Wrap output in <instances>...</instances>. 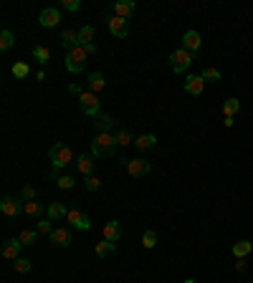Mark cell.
I'll return each instance as SVG.
<instances>
[{"label": "cell", "instance_id": "b9f144b4", "mask_svg": "<svg viewBox=\"0 0 253 283\" xmlns=\"http://www.w3.org/2000/svg\"><path fill=\"white\" fill-rule=\"evenodd\" d=\"M69 91H71L74 96H81V94H84V89H81L79 83H71V86H69Z\"/></svg>", "mask_w": 253, "mask_h": 283}, {"label": "cell", "instance_id": "4fadbf2b", "mask_svg": "<svg viewBox=\"0 0 253 283\" xmlns=\"http://www.w3.org/2000/svg\"><path fill=\"white\" fill-rule=\"evenodd\" d=\"M94 164H96V157L94 155H79L76 157V169L81 172L84 177H89L94 172Z\"/></svg>", "mask_w": 253, "mask_h": 283}, {"label": "cell", "instance_id": "d4e9b609", "mask_svg": "<svg viewBox=\"0 0 253 283\" xmlns=\"http://www.w3.org/2000/svg\"><path fill=\"white\" fill-rule=\"evenodd\" d=\"M104 86H107V81H104L101 74H91V76H89V91H91V94L99 96V94L104 91Z\"/></svg>", "mask_w": 253, "mask_h": 283}, {"label": "cell", "instance_id": "9c48e42d", "mask_svg": "<svg viewBox=\"0 0 253 283\" xmlns=\"http://www.w3.org/2000/svg\"><path fill=\"white\" fill-rule=\"evenodd\" d=\"M150 169H152V164L147 160H126V172L132 177H144V175H150Z\"/></svg>", "mask_w": 253, "mask_h": 283}, {"label": "cell", "instance_id": "9a60e30c", "mask_svg": "<svg viewBox=\"0 0 253 283\" xmlns=\"http://www.w3.org/2000/svg\"><path fill=\"white\" fill-rule=\"evenodd\" d=\"M112 10H114V15H117V18L129 20V18L134 15V3H132V0H119V3H114V5H112Z\"/></svg>", "mask_w": 253, "mask_h": 283}, {"label": "cell", "instance_id": "d6986e66", "mask_svg": "<svg viewBox=\"0 0 253 283\" xmlns=\"http://www.w3.org/2000/svg\"><path fill=\"white\" fill-rule=\"evenodd\" d=\"M94 36H96V31H94V26H81L79 28V46H91L94 43Z\"/></svg>", "mask_w": 253, "mask_h": 283}, {"label": "cell", "instance_id": "836d02e7", "mask_svg": "<svg viewBox=\"0 0 253 283\" xmlns=\"http://www.w3.org/2000/svg\"><path fill=\"white\" fill-rule=\"evenodd\" d=\"M56 185H58V190H71L76 185V177H71V175H56Z\"/></svg>", "mask_w": 253, "mask_h": 283}, {"label": "cell", "instance_id": "f35d334b", "mask_svg": "<svg viewBox=\"0 0 253 283\" xmlns=\"http://www.w3.org/2000/svg\"><path fill=\"white\" fill-rule=\"evenodd\" d=\"M20 200L28 202V200H36V187L31 185H23V190H20Z\"/></svg>", "mask_w": 253, "mask_h": 283}, {"label": "cell", "instance_id": "f546056e", "mask_svg": "<svg viewBox=\"0 0 253 283\" xmlns=\"http://www.w3.org/2000/svg\"><path fill=\"white\" fill-rule=\"evenodd\" d=\"M142 245H144L147 250L157 248V233H155V230H144V235H142Z\"/></svg>", "mask_w": 253, "mask_h": 283}, {"label": "cell", "instance_id": "5bb4252c", "mask_svg": "<svg viewBox=\"0 0 253 283\" xmlns=\"http://www.w3.org/2000/svg\"><path fill=\"white\" fill-rule=\"evenodd\" d=\"M20 248H23V243H20L18 238H10V241H5V245H3V258L5 260H18Z\"/></svg>", "mask_w": 253, "mask_h": 283}, {"label": "cell", "instance_id": "8fae6325", "mask_svg": "<svg viewBox=\"0 0 253 283\" xmlns=\"http://www.w3.org/2000/svg\"><path fill=\"white\" fill-rule=\"evenodd\" d=\"M200 46H203V38H200V33H198V31H187V33L182 36V48H185V51H190L193 56L200 51Z\"/></svg>", "mask_w": 253, "mask_h": 283}, {"label": "cell", "instance_id": "2e32d148", "mask_svg": "<svg viewBox=\"0 0 253 283\" xmlns=\"http://www.w3.org/2000/svg\"><path fill=\"white\" fill-rule=\"evenodd\" d=\"M91 126L96 129V134H101V132H112V129H114V119H112L109 114H96V117L91 119Z\"/></svg>", "mask_w": 253, "mask_h": 283}, {"label": "cell", "instance_id": "3957f363", "mask_svg": "<svg viewBox=\"0 0 253 283\" xmlns=\"http://www.w3.org/2000/svg\"><path fill=\"white\" fill-rule=\"evenodd\" d=\"M89 56H91V53L84 48V46L71 48L69 56H66V69H69L71 74H81L84 69H86V58H89Z\"/></svg>", "mask_w": 253, "mask_h": 283}, {"label": "cell", "instance_id": "5b68a950", "mask_svg": "<svg viewBox=\"0 0 253 283\" xmlns=\"http://www.w3.org/2000/svg\"><path fill=\"white\" fill-rule=\"evenodd\" d=\"M79 104H81V112L86 114V117H96V114H101L99 112V106H101V101H99V96L96 94H91V91H84L81 96H79Z\"/></svg>", "mask_w": 253, "mask_h": 283}, {"label": "cell", "instance_id": "74e56055", "mask_svg": "<svg viewBox=\"0 0 253 283\" xmlns=\"http://www.w3.org/2000/svg\"><path fill=\"white\" fill-rule=\"evenodd\" d=\"M58 8H61V10H71V13H76V10H81V0H61Z\"/></svg>", "mask_w": 253, "mask_h": 283}, {"label": "cell", "instance_id": "ffe728a7", "mask_svg": "<svg viewBox=\"0 0 253 283\" xmlns=\"http://www.w3.org/2000/svg\"><path fill=\"white\" fill-rule=\"evenodd\" d=\"M46 215H48V220H61V217L69 215V210H66V205H63V202H51L48 210H46Z\"/></svg>", "mask_w": 253, "mask_h": 283}, {"label": "cell", "instance_id": "603a6c76", "mask_svg": "<svg viewBox=\"0 0 253 283\" xmlns=\"http://www.w3.org/2000/svg\"><path fill=\"white\" fill-rule=\"evenodd\" d=\"M134 144H137V149H142V152L155 149V147H157V137H155V134H142V137L134 139Z\"/></svg>", "mask_w": 253, "mask_h": 283}, {"label": "cell", "instance_id": "60d3db41", "mask_svg": "<svg viewBox=\"0 0 253 283\" xmlns=\"http://www.w3.org/2000/svg\"><path fill=\"white\" fill-rule=\"evenodd\" d=\"M246 266H248V263H246V258H236V271H238V273H243Z\"/></svg>", "mask_w": 253, "mask_h": 283}, {"label": "cell", "instance_id": "7c38bea8", "mask_svg": "<svg viewBox=\"0 0 253 283\" xmlns=\"http://www.w3.org/2000/svg\"><path fill=\"white\" fill-rule=\"evenodd\" d=\"M0 212L5 217H15V215L23 212V205H20V200H15V198H3L0 200Z\"/></svg>", "mask_w": 253, "mask_h": 283}, {"label": "cell", "instance_id": "e0dca14e", "mask_svg": "<svg viewBox=\"0 0 253 283\" xmlns=\"http://www.w3.org/2000/svg\"><path fill=\"white\" fill-rule=\"evenodd\" d=\"M101 235H104V241H112V243H119V238H122V225H119V220H109L107 225H104Z\"/></svg>", "mask_w": 253, "mask_h": 283}, {"label": "cell", "instance_id": "484cf974", "mask_svg": "<svg viewBox=\"0 0 253 283\" xmlns=\"http://www.w3.org/2000/svg\"><path fill=\"white\" fill-rule=\"evenodd\" d=\"M23 212L31 215V217H41L43 215V205H41L38 200H28V202H23Z\"/></svg>", "mask_w": 253, "mask_h": 283}, {"label": "cell", "instance_id": "d590c367", "mask_svg": "<svg viewBox=\"0 0 253 283\" xmlns=\"http://www.w3.org/2000/svg\"><path fill=\"white\" fill-rule=\"evenodd\" d=\"M200 76L205 79V83H208V81H220V71H218L215 66H205Z\"/></svg>", "mask_w": 253, "mask_h": 283}, {"label": "cell", "instance_id": "44dd1931", "mask_svg": "<svg viewBox=\"0 0 253 283\" xmlns=\"http://www.w3.org/2000/svg\"><path fill=\"white\" fill-rule=\"evenodd\" d=\"M61 46H66L69 51L76 48V46H79V31H71V28L63 31V33H61Z\"/></svg>", "mask_w": 253, "mask_h": 283}, {"label": "cell", "instance_id": "52a82bcc", "mask_svg": "<svg viewBox=\"0 0 253 283\" xmlns=\"http://www.w3.org/2000/svg\"><path fill=\"white\" fill-rule=\"evenodd\" d=\"M38 23L43 28H56L61 23V10L58 8H43L38 15Z\"/></svg>", "mask_w": 253, "mask_h": 283}, {"label": "cell", "instance_id": "cb8c5ba5", "mask_svg": "<svg viewBox=\"0 0 253 283\" xmlns=\"http://www.w3.org/2000/svg\"><path fill=\"white\" fill-rule=\"evenodd\" d=\"M253 253V243L251 241H238V243H233V255L236 258H248Z\"/></svg>", "mask_w": 253, "mask_h": 283}, {"label": "cell", "instance_id": "d6a6232c", "mask_svg": "<svg viewBox=\"0 0 253 283\" xmlns=\"http://www.w3.org/2000/svg\"><path fill=\"white\" fill-rule=\"evenodd\" d=\"M13 43H15V38H13L10 31H3V33H0V51H3V53L13 48Z\"/></svg>", "mask_w": 253, "mask_h": 283}, {"label": "cell", "instance_id": "7a4b0ae2", "mask_svg": "<svg viewBox=\"0 0 253 283\" xmlns=\"http://www.w3.org/2000/svg\"><path fill=\"white\" fill-rule=\"evenodd\" d=\"M48 160L53 164V169H63V167H69L74 162V152L69 144H63V142H56L51 149H48Z\"/></svg>", "mask_w": 253, "mask_h": 283}, {"label": "cell", "instance_id": "7402d4cb", "mask_svg": "<svg viewBox=\"0 0 253 283\" xmlns=\"http://www.w3.org/2000/svg\"><path fill=\"white\" fill-rule=\"evenodd\" d=\"M94 250H96L99 258H107V255L117 253V243H112V241H99V243L94 245Z\"/></svg>", "mask_w": 253, "mask_h": 283}, {"label": "cell", "instance_id": "4316f807", "mask_svg": "<svg viewBox=\"0 0 253 283\" xmlns=\"http://www.w3.org/2000/svg\"><path fill=\"white\" fill-rule=\"evenodd\" d=\"M238 112H241V101H238V99H228V101L223 104V114H225V117H233V119H236Z\"/></svg>", "mask_w": 253, "mask_h": 283}, {"label": "cell", "instance_id": "ac0fdd59", "mask_svg": "<svg viewBox=\"0 0 253 283\" xmlns=\"http://www.w3.org/2000/svg\"><path fill=\"white\" fill-rule=\"evenodd\" d=\"M185 91L187 94H193V96H200L205 91V79L203 76H187L185 81Z\"/></svg>", "mask_w": 253, "mask_h": 283}, {"label": "cell", "instance_id": "4dcf8cb0", "mask_svg": "<svg viewBox=\"0 0 253 283\" xmlns=\"http://www.w3.org/2000/svg\"><path fill=\"white\" fill-rule=\"evenodd\" d=\"M114 137H117V144H119V147H129V144H134L132 132H126V129H119V132H117Z\"/></svg>", "mask_w": 253, "mask_h": 283}, {"label": "cell", "instance_id": "ee69618b", "mask_svg": "<svg viewBox=\"0 0 253 283\" xmlns=\"http://www.w3.org/2000/svg\"><path fill=\"white\" fill-rule=\"evenodd\" d=\"M182 283H198V281H195V278H185Z\"/></svg>", "mask_w": 253, "mask_h": 283}, {"label": "cell", "instance_id": "ba28073f", "mask_svg": "<svg viewBox=\"0 0 253 283\" xmlns=\"http://www.w3.org/2000/svg\"><path fill=\"white\" fill-rule=\"evenodd\" d=\"M66 220H69V225H71V228H76V230H89V228H91L89 215H84L81 210H69Z\"/></svg>", "mask_w": 253, "mask_h": 283}, {"label": "cell", "instance_id": "ab89813d", "mask_svg": "<svg viewBox=\"0 0 253 283\" xmlns=\"http://www.w3.org/2000/svg\"><path fill=\"white\" fill-rule=\"evenodd\" d=\"M84 182H86V190H89V192H96V190L101 187V180H99V177H94V175H89Z\"/></svg>", "mask_w": 253, "mask_h": 283}, {"label": "cell", "instance_id": "6da1fadb", "mask_svg": "<svg viewBox=\"0 0 253 283\" xmlns=\"http://www.w3.org/2000/svg\"><path fill=\"white\" fill-rule=\"evenodd\" d=\"M114 149H117V137L112 132H101V134L94 137L89 155H94V157H114Z\"/></svg>", "mask_w": 253, "mask_h": 283}, {"label": "cell", "instance_id": "1f68e13d", "mask_svg": "<svg viewBox=\"0 0 253 283\" xmlns=\"http://www.w3.org/2000/svg\"><path fill=\"white\" fill-rule=\"evenodd\" d=\"M13 76L15 79H26L28 74H31V66H28V63H23V61H18V63H13Z\"/></svg>", "mask_w": 253, "mask_h": 283}, {"label": "cell", "instance_id": "8992f818", "mask_svg": "<svg viewBox=\"0 0 253 283\" xmlns=\"http://www.w3.org/2000/svg\"><path fill=\"white\" fill-rule=\"evenodd\" d=\"M48 238H51V243H53L56 248H69L71 241H74L71 228H53V233H51Z\"/></svg>", "mask_w": 253, "mask_h": 283}, {"label": "cell", "instance_id": "83f0119b", "mask_svg": "<svg viewBox=\"0 0 253 283\" xmlns=\"http://www.w3.org/2000/svg\"><path fill=\"white\" fill-rule=\"evenodd\" d=\"M33 58H36L38 63H43V66H46V63L51 61V48H46V46H36V48H33Z\"/></svg>", "mask_w": 253, "mask_h": 283}, {"label": "cell", "instance_id": "8d00e7d4", "mask_svg": "<svg viewBox=\"0 0 253 283\" xmlns=\"http://www.w3.org/2000/svg\"><path fill=\"white\" fill-rule=\"evenodd\" d=\"M51 223H53V220H48V217H41V220H38V225H36L38 235H51V233H53Z\"/></svg>", "mask_w": 253, "mask_h": 283}, {"label": "cell", "instance_id": "30bf717a", "mask_svg": "<svg viewBox=\"0 0 253 283\" xmlns=\"http://www.w3.org/2000/svg\"><path fill=\"white\" fill-rule=\"evenodd\" d=\"M107 26H109V33L117 36V38H126V36H129V23H126L124 18L112 15V18L107 20Z\"/></svg>", "mask_w": 253, "mask_h": 283}, {"label": "cell", "instance_id": "e575fe53", "mask_svg": "<svg viewBox=\"0 0 253 283\" xmlns=\"http://www.w3.org/2000/svg\"><path fill=\"white\" fill-rule=\"evenodd\" d=\"M36 238H38V230H23V233L18 235V241L23 243V245H33Z\"/></svg>", "mask_w": 253, "mask_h": 283}, {"label": "cell", "instance_id": "277c9868", "mask_svg": "<svg viewBox=\"0 0 253 283\" xmlns=\"http://www.w3.org/2000/svg\"><path fill=\"white\" fill-rule=\"evenodd\" d=\"M190 63H193V53H190V51L177 48V51L170 53V69H172L175 74H185V71L190 69Z\"/></svg>", "mask_w": 253, "mask_h": 283}, {"label": "cell", "instance_id": "7bdbcfd3", "mask_svg": "<svg viewBox=\"0 0 253 283\" xmlns=\"http://www.w3.org/2000/svg\"><path fill=\"white\" fill-rule=\"evenodd\" d=\"M233 121H236L233 117H225V119H223V124H225V126H233Z\"/></svg>", "mask_w": 253, "mask_h": 283}, {"label": "cell", "instance_id": "f1b7e54d", "mask_svg": "<svg viewBox=\"0 0 253 283\" xmlns=\"http://www.w3.org/2000/svg\"><path fill=\"white\" fill-rule=\"evenodd\" d=\"M13 271H15V273H20V276H26V273L31 271V260L20 255L18 260H13Z\"/></svg>", "mask_w": 253, "mask_h": 283}]
</instances>
